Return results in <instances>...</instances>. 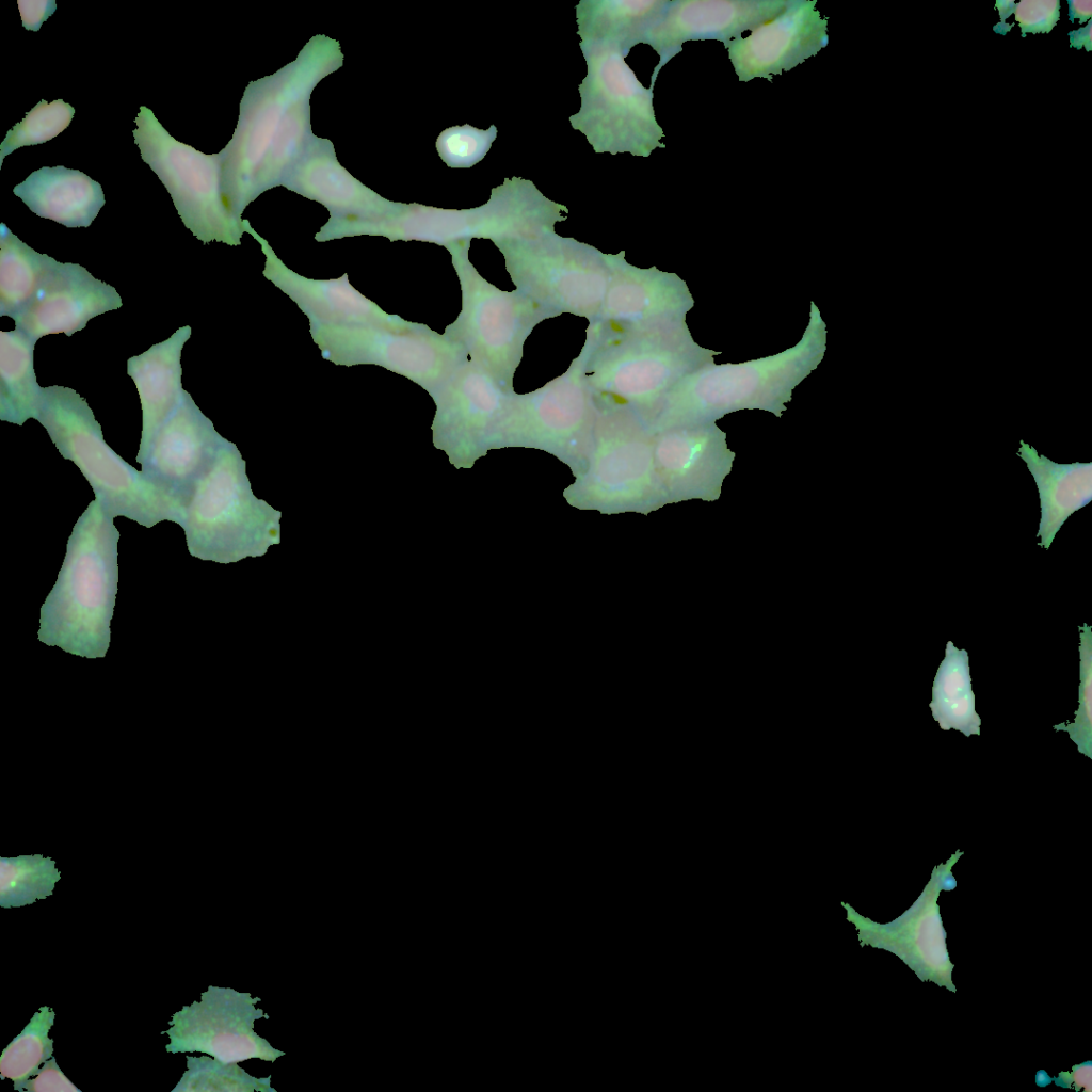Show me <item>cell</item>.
<instances>
[{"label": "cell", "instance_id": "cell-3", "mask_svg": "<svg viewBox=\"0 0 1092 1092\" xmlns=\"http://www.w3.org/2000/svg\"><path fill=\"white\" fill-rule=\"evenodd\" d=\"M279 516L253 495L245 463L225 439L193 483L179 526L191 556L227 564L278 543Z\"/></svg>", "mask_w": 1092, "mask_h": 1092}, {"label": "cell", "instance_id": "cell-28", "mask_svg": "<svg viewBox=\"0 0 1092 1092\" xmlns=\"http://www.w3.org/2000/svg\"><path fill=\"white\" fill-rule=\"evenodd\" d=\"M1015 7H1016V3L1014 1H1011V0H1007V1L1006 0H997L996 1L995 9L998 10L999 16H1000V19H1001V21L996 23L994 26V28H993L996 33L1005 35L1014 26V23H1011V25L1005 23V20H1006V18H1009L1014 13Z\"/></svg>", "mask_w": 1092, "mask_h": 1092}, {"label": "cell", "instance_id": "cell-23", "mask_svg": "<svg viewBox=\"0 0 1092 1092\" xmlns=\"http://www.w3.org/2000/svg\"><path fill=\"white\" fill-rule=\"evenodd\" d=\"M1079 630V706L1074 722H1063L1054 725V728L1056 732H1066L1078 752L1092 758V631L1086 623Z\"/></svg>", "mask_w": 1092, "mask_h": 1092}, {"label": "cell", "instance_id": "cell-30", "mask_svg": "<svg viewBox=\"0 0 1092 1092\" xmlns=\"http://www.w3.org/2000/svg\"><path fill=\"white\" fill-rule=\"evenodd\" d=\"M1091 28L1092 20H1089L1086 27L1071 31L1069 33L1070 46L1076 49L1085 47L1087 51H1090L1092 49Z\"/></svg>", "mask_w": 1092, "mask_h": 1092}, {"label": "cell", "instance_id": "cell-14", "mask_svg": "<svg viewBox=\"0 0 1092 1092\" xmlns=\"http://www.w3.org/2000/svg\"><path fill=\"white\" fill-rule=\"evenodd\" d=\"M1039 492L1041 518L1037 536L1048 549L1064 521L1092 499V462L1056 463L1021 441L1017 452Z\"/></svg>", "mask_w": 1092, "mask_h": 1092}, {"label": "cell", "instance_id": "cell-4", "mask_svg": "<svg viewBox=\"0 0 1092 1092\" xmlns=\"http://www.w3.org/2000/svg\"><path fill=\"white\" fill-rule=\"evenodd\" d=\"M134 123L141 157L171 194L184 226L204 243L238 244L237 220L222 195V152L206 155L177 141L145 106Z\"/></svg>", "mask_w": 1092, "mask_h": 1092}, {"label": "cell", "instance_id": "cell-17", "mask_svg": "<svg viewBox=\"0 0 1092 1092\" xmlns=\"http://www.w3.org/2000/svg\"><path fill=\"white\" fill-rule=\"evenodd\" d=\"M941 729H956L967 738L980 735L981 719L975 709L968 654L948 641L932 687L929 704Z\"/></svg>", "mask_w": 1092, "mask_h": 1092}, {"label": "cell", "instance_id": "cell-15", "mask_svg": "<svg viewBox=\"0 0 1092 1092\" xmlns=\"http://www.w3.org/2000/svg\"><path fill=\"white\" fill-rule=\"evenodd\" d=\"M468 306V332L475 353L489 368L508 367L524 328L525 309L513 296L496 291L488 285L473 287Z\"/></svg>", "mask_w": 1092, "mask_h": 1092}, {"label": "cell", "instance_id": "cell-18", "mask_svg": "<svg viewBox=\"0 0 1092 1092\" xmlns=\"http://www.w3.org/2000/svg\"><path fill=\"white\" fill-rule=\"evenodd\" d=\"M0 234V316L12 318L32 299L54 258L28 246L4 223Z\"/></svg>", "mask_w": 1092, "mask_h": 1092}, {"label": "cell", "instance_id": "cell-1", "mask_svg": "<svg viewBox=\"0 0 1092 1092\" xmlns=\"http://www.w3.org/2000/svg\"><path fill=\"white\" fill-rule=\"evenodd\" d=\"M113 518L95 498L75 524L57 581L41 608V642L81 657H105L118 582L121 534Z\"/></svg>", "mask_w": 1092, "mask_h": 1092}, {"label": "cell", "instance_id": "cell-27", "mask_svg": "<svg viewBox=\"0 0 1092 1092\" xmlns=\"http://www.w3.org/2000/svg\"><path fill=\"white\" fill-rule=\"evenodd\" d=\"M22 26L27 30L37 31L43 21L55 11V2L51 1H18Z\"/></svg>", "mask_w": 1092, "mask_h": 1092}, {"label": "cell", "instance_id": "cell-22", "mask_svg": "<svg viewBox=\"0 0 1092 1092\" xmlns=\"http://www.w3.org/2000/svg\"><path fill=\"white\" fill-rule=\"evenodd\" d=\"M75 109L63 99L47 102L42 99L25 116L6 132L0 146V166L5 156L21 146L45 143L70 124Z\"/></svg>", "mask_w": 1092, "mask_h": 1092}, {"label": "cell", "instance_id": "cell-9", "mask_svg": "<svg viewBox=\"0 0 1092 1092\" xmlns=\"http://www.w3.org/2000/svg\"><path fill=\"white\" fill-rule=\"evenodd\" d=\"M122 305L114 287L95 278L78 263L54 259L32 299L12 319L15 328L36 343L50 334L71 336L92 318Z\"/></svg>", "mask_w": 1092, "mask_h": 1092}, {"label": "cell", "instance_id": "cell-12", "mask_svg": "<svg viewBox=\"0 0 1092 1092\" xmlns=\"http://www.w3.org/2000/svg\"><path fill=\"white\" fill-rule=\"evenodd\" d=\"M13 192L36 215L66 227H89L105 205L99 182L63 165L34 171Z\"/></svg>", "mask_w": 1092, "mask_h": 1092}, {"label": "cell", "instance_id": "cell-5", "mask_svg": "<svg viewBox=\"0 0 1092 1092\" xmlns=\"http://www.w3.org/2000/svg\"><path fill=\"white\" fill-rule=\"evenodd\" d=\"M261 999L231 987L209 985L199 1001L183 1006L168 1022L167 1053H203L224 1063H239L253 1058L275 1062L285 1051L273 1047L258 1035L254 1023L269 1018L256 1008Z\"/></svg>", "mask_w": 1092, "mask_h": 1092}, {"label": "cell", "instance_id": "cell-11", "mask_svg": "<svg viewBox=\"0 0 1092 1092\" xmlns=\"http://www.w3.org/2000/svg\"><path fill=\"white\" fill-rule=\"evenodd\" d=\"M510 261L519 284L548 303L578 314H590L603 304L607 273L597 261L565 253Z\"/></svg>", "mask_w": 1092, "mask_h": 1092}, {"label": "cell", "instance_id": "cell-6", "mask_svg": "<svg viewBox=\"0 0 1092 1092\" xmlns=\"http://www.w3.org/2000/svg\"><path fill=\"white\" fill-rule=\"evenodd\" d=\"M224 440L184 390L171 415L147 443L140 445L136 462L150 482L183 504Z\"/></svg>", "mask_w": 1092, "mask_h": 1092}, {"label": "cell", "instance_id": "cell-7", "mask_svg": "<svg viewBox=\"0 0 1092 1092\" xmlns=\"http://www.w3.org/2000/svg\"><path fill=\"white\" fill-rule=\"evenodd\" d=\"M816 4V0H788L776 17L752 30L746 37L732 41L725 49L739 81L771 80L825 48L828 19Z\"/></svg>", "mask_w": 1092, "mask_h": 1092}, {"label": "cell", "instance_id": "cell-20", "mask_svg": "<svg viewBox=\"0 0 1092 1092\" xmlns=\"http://www.w3.org/2000/svg\"><path fill=\"white\" fill-rule=\"evenodd\" d=\"M61 872L41 854L0 858V906L30 905L52 896Z\"/></svg>", "mask_w": 1092, "mask_h": 1092}, {"label": "cell", "instance_id": "cell-26", "mask_svg": "<svg viewBox=\"0 0 1092 1092\" xmlns=\"http://www.w3.org/2000/svg\"><path fill=\"white\" fill-rule=\"evenodd\" d=\"M22 1091L82 1092L65 1076L53 1056L43 1063L33 1078L25 1082Z\"/></svg>", "mask_w": 1092, "mask_h": 1092}, {"label": "cell", "instance_id": "cell-10", "mask_svg": "<svg viewBox=\"0 0 1092 1092\" xmlns=\"http://www.w3.org/2000/svg\"><path fill=\"white\" fill-rule=\"evenodd\" d=\"M962 854L963 852L958 850L945 864H940L933 869L922 895L904 913L914 930L901 917L888 925L880 926L881 931L897 934L889 938L892 944L886 945L885 949L898 953V957L906 963L914 945L918 949L916 970L918 977L945 985L952 992L957 991L951 981L953 965L950 963L946 950L945 931L942 927L936 898L940 890L956 887L957 882L950 870Z\"/></svg>", "mask_w": 1092, "mask_h": 1092}, {"label": "cell", "instance_id": "cell-21", "mask_svg": "<svg viewBox=\"0 0 1092 1092\" xmlns=\"http://www.w3.org/2000/svg\"><path fill=\"white\" fill-rule=\"evenodd\" d=\"M187 1070L171 1092H276L271 1075L257 1078L238 1063H224L208 1056H187Z\"/></svg>", "mask_w": 1092, "mask_h": 1092}, {"label": "cell", "instance_id": "cell-13", "mask_svg": "<svg viewBox=\"0 0 1092 1092\" xmlns=\"http://www.w3.org/2000/svg\"><path fill=\"white\" fill-rule=\"evenodd\" d=\"M190 337L191 326H182L166 340L127 360V373L136 386L142 406L140 445L149 440L182 398L180 358Z\"/></svg>", "mask_w": 1092, "mask_h": 1092}, {"label": "cell", "instance_id": "cell-29", "mask_svg": "<svg viewBox=\"0 0 1092 1092\" xmlns=\"http://www.w3.org/2000/svg\"><path fill=\"white\" fill-rule=\"evenodd\" d=\"M1069 4V19L1074 22L1076 18L1079 19V23H1082L1091 18L1092 15V2L1090 0L1077 1L1067 0Z\"/></svg>", "mask_w": 1092, "mask_h": 1092}, {"label": "cell", "instance_id": "cell-16", "mask_svg": "<svg viewBox=\"0 0 1092 1092\" xmlns=\"http://www.w3.org/2000/svg\"><path fill=\"white\" fill-rule=\"evenodd\" d=\"M33 342L15 328L0 332V419L18 425L37 418L43 388L33 366Z\"/></svg>", "mask_w": 1092, "mask_h": 1092}, {"label": "cell", "instance_id": "cell-19", "mask_svg": "<svg viewBox=\"0 0 1092 1092\" xmlns=\"http://www.w3.org/2000/svg\"><path fill=\"white\" fill-rule=\"evenodd\" d=\"M54 1018L52 1008L41 1007L21 1032L3 1049L0 1057V1078L11 1079L14 1090L22 1092L25 1082L52 1057L53 1039L48 1034Z\"/></svg>", "mask_w": 1092, "mask_h": 1092}, {"label": "cell", "instance_id": "cell-8", "mask_svg": "<svg viewBox=\"0 0 1092 1092\" xmlns=\"http://www.w3.org/2000/svg\"><path fill=\"white\" fill-rule=\"evenodd\" d=\"M788 0H685L668 1L663 12L647 32L644 43L660 57L652 76L654 87L658 71L690 41H718L724 48L776 17Z\"/></svg>", "mask_w": 1092, "mask_h": 1092}, {"label": "cell", "instance_id": "cell-25", "mask_svg": "<svg viewBox=\"0 0 1092 1092\" xmlns=\"http://www.w3.org/2000/svg\"><path fill=\"white\" fill-rule=\"evenodd\" d=\"M1059 0H1023L1016 3L1015 20L1022 30V37L1027 33H1048L1060 19Z\"/></svg>", "mask_w": 1092, "mask_h": 1092}, {"label": "cell", "instance_id": "cell-24", "mask_svg": "<svg viewBox=\"0 0 1092 1092\" xmlns=\"http://www.w3.org/2000/svg\"><path fill=\"white\" fill-rule=\"evenodd\" d=\"M495 138L494 125L487 131L469 125L452 127L440 134L437 149L449 166L468 167L484 157Z\"/></svg>", "mask_w": 1092, "mask_h": 1092}, {"label": "cell", "instance_id": "cell-2", "mask_svg": "<svg viewBox=\"0 0 1092 1092\" xmlns=\"http://www.w3.org/2000/svg\"><path fill=\"white\" fill-rule=\"evenodd\" d=\"M36 420L60 454L78 466L112 517L125 516L146 528L164 520L179 525L182 502L111 449L92 408L76 390L44 387Z\"/></svg>", "mask_w": 1092, "mask_h": 1092}]
</instances>
